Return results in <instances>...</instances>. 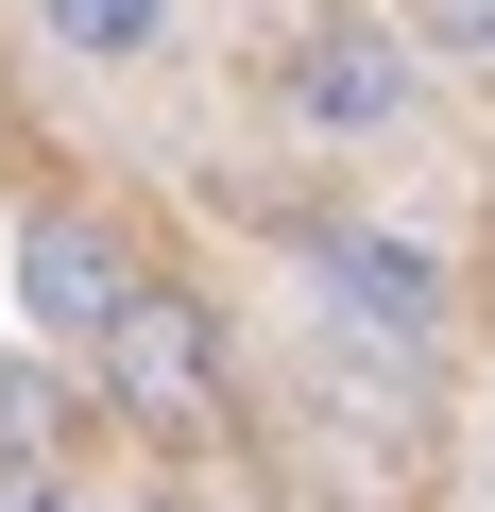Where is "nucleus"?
<instances>
[{
	"label": "nucleus",
	"instance_id": "obj_5",
	"mask_svg": "<svg viewBox=\"0 0 495 512\" xmlns=\"http://www.w3.org/2000/svg\"><path fill=\"white\" fill-rule=\"evenodd\" d=\"M35 35L86 52V69H154L171 52V0H35Z\"/></svg>",
	"mask_w": 495,
	"mask_h": 512
},
{
	"label": "nucleus",
	"instance_id": "obj_6",
	"mask_svg": "<svg viewBox=\"0 0 495 512\" xmlns=\"http://www.w3.org/2000/svg\"><path fill=\"white\" fill-rule=\"evenodd\" d=\"M52 444H69L52 359H0V495H35V478H52Z\"/></svg>",
	"mask_w": 495,
	"mask_h": 512
},
{
	"label": "nucleus",
	"instance_id": "obj_2",
	"mask_svg": "<svg viewBox=\"0 0 495 512\" xmlns=\"http://www.w3.org/2000/svg\"><path fill=\"white\" fill-rule=\"evenodd\" d=\"M291 256H308L325 325H359V342H410V359H427V342H444V308H461V291H444V256H427L410 222H308Z\"/></svg>",
	"mask_w": 495,
	"mask_h": 512
},
{
	"label": "nucleus",
	"instance_id": "obj_4",
	"mask_svg": "<svg viewBox=\"0 0 495 512\" xmlns=\"http://www.w3.org/2000/svg\"><path fill=\"white\" fill-rule=\"evenodd\" d=\"M137 291H154V274H137L86 205H35V222H18V308H35V342H52V359H103V325H120Z\"/></svg>",
	"mask_w": 495,
	"mask_h": 512
},
{
	"label": "nucleus",
	"instance_id": "obj_7",
	"mask_svg": "<svg viewBox=\"0 0 495 512\" xmlns=\"http://www.w3.org/2000/svg\"><path fill=\"white\" fill-rule=\"evenodd\" d=\"M410 35L461 52V69H495V0H410Z\"/></svg>",
	"mask_w": 495,
	"mask_h": 512
},
{
	"label": "nucleus",
	"instance_id": "obj_3",
	"mask_svg": "<svg viewBox=\"0 0 495 512\" xmlns=\"http://www.w3.org/2000/svg\"><path fill=\"white\" fill-rule=\"evenodd\" d=\"M103 393L137 410V427H222V325H205V291H137L120 325H103Z\"/></svg>",
	"mask_w": 495,
	"mask_h": 512
},
{
	"label": "nucleus",
	"instance_id": "obj_1",
	"mask_svg": "<svg viewBox=\"0 0 495 512\" xmlns=\"http://www.w3.org/2000/svg\"><path fill=\"white\" fill-rule=\"evenodd\" d=\"M274 103H291L325 154H376V137L427 120V35H410V18H393V35H376V18H308V35L274 52Z\"/></svg>",
	"mask_w": 495,
	"mask_h": 512
}]
</instances>
